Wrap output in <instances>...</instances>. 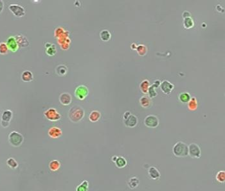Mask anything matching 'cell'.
I'll list each match as a JSON object with an SVG mask.
<instances>
[{
    "label": "cell",
    "mask_w": 225,
    "mask_h": 191,
    "mask_svg": "<svg viewBox=\"0 0 225 191\" xmlns=\"http://www.w3.org/2000/svg\"><path fill=\"white\" fill-rule=\"evenodd\" d=\"M84 116V110L83 108L79 105H74L68 112V117L72 122L78 123L81 121Z\"/></svg>",
    "instance_id": "6da1fadb"
},
{
    "label": "cell",
    "mask_w": 225,
    "mask_h": 191,
    "mask_svg": "<svg viewBox=\"0 0 225 191\" xmlns=\"http://www.w3.org/2000/svg\"><path fill=\"white\" fill-rule=\"evenodd\" d=\"M173 153L176 157H186L189 155L188 146L183 142H177L173 148Z\"/></svg>",
    "instance_id": "7a4b0ae2"
},
{
    "label": "cell",
    "mask_w": 225,
    "mask_h": 191,
    "mask_svg": "<svg viewBox=\"0 0 225 191\" xmlns=\"http://www.w3.org/2000/svg\"><path fill=\"white\" fill-rule=\"evenodd\" d=\"M24 141V137L18 132L12 131L9 135V142L14 147H19Z\"/></svg>",
    "instance_id": "3957f363"
},
{
    "label": "cell",
    "mask_w": 225,
    "mask_h": 191,
    "mask_svg": "<svg viewBox=\"0 0 225 191\" xmlns=\"http://www.w3.org/2000/svg\"><path fill=\"white\" fill-rule=\"evenodd\" d=\"M44 116L50 121H58L61 118L60 114L54 108H50L44 112Z\"/></svg>",
    "instance_id": "277c9868"
},
{
    "label": "cell",
    "mask_w": 225,
    "mask_h": 191,
    "mask_svg": "<svg viewBox=\"0 0 225 191\" xmlns=\"http://www.w3.org/2000/svg\"><path fill=\"white\" fill-rule=\"evenodd\" d=\"M9 10L16 18H22L26 14L24 7L18 4H11L9 6Z\"/></svg>",
    "instance_id": "5b68a950"
},
{
    "label": "cell",
    "mask_w": 225,
    "mask_h": 191,
    "mask_svg": "<svg viewBox=\"0 0 225 191\" xmlns=\"http://www.w3.org/2000/svg\"><path fill=\"white\" fill-rule=\"evenodd\" d=\"M88 89L85 85H79L75 91V97L79 100H84L88 95Z\"/></svg>",
    "instance_id": "8992f818"
},
{
    "label": "cell",
    "mask_w": 225,
    "mask_h": 191,
    "mask_svg": "<svg viewBox=\"0 0 225 191\" xmlns=\"http://www.w3.org/2000/svg\"><path fill=\"white\" fill-rule=\"evenodd\" d=\"M189 155L193 158H199L201 156V151L199 146L196 143H192L188 146Z\"/></svg>",
    "instance_id": "52a82bcc"
},
{
    "label": "cell",
    "mask_w": 225,
    "mask_h": 191,
    "mask_svg": "<svg viewBox=\"0 0 225 191\" xmlns=\"http://www.w3.org/2000/svg\"><path fill=\"white\" fill-rule=\"evenodd\" d=\"M144 124L148 128H155L159 125V119L154 115L147 116L144 119Z\"/></svg>",
    "instance_id": "ba28073f"
},
{
    "label": "cell",
    "mask_w": 225,
    "mask_h": 191,
    "mask_svg": "<svg viewBox=\"0 0 225 191\" xmlns=\"http://www.w3.org/2000/svg\"><path fill=\"white\" fill-rule=\"evenodd\" d=\"M6 44L7 45L8 48H9V50L13 53L16 52L19 49V47L18 44L16 40H15V36H10L8 38Z\"/></svg>",
    "instance_id": "9c48e42d"
},
{
    "label": "cell",
    "mask_w": 225,
    "mask_h": 191,
    "mask_svg": "<svg viewBox=\"0 0 225 191\" xmlns=\"http://www.w3.org/2000/svg\"><path fill=\"white\" fill-rule=\"evenodd\" d=\"M123 123L127 127L133 128L137 125L138 119L135 115L130 114L127 117L123 119Z\"/></svg>",
    "instance_id": "30bf717a"
},
{
    "label": "cell",
    "mask_w": 225,
    "mask_h": 191,
    "mask_svg": "<svg viewBox=\"0 0 225 191\" xmlns=\"http://www.w3.org/2000/svg\"><path fill=\"white\" fill-rule=\"evenodd\" d=\"M48 134L49 137L52 139H57L62 136L63 135V132L62 130L57 126H53L48 130Z\"/></svg>",
    "instance_id": "8fae6325"
},
{
    "label": "cell",
    "mask_w": 225,
    "mask_h": 191,
    "mask_svg": "<svg viewBox=\"0 0 225 191\" xmlns=\"http://www.w3.org/2000/svg\"><path fill=\"white\" fill-rule=\"evenodd\" d=\"M15 40L18 43V44L20 47H28L30 45V42L28 40V39L23 35H17L15 36Z\"/></svg>",
    "instance_id": "7c38bea8"
},
{
    "label": "cell",
    "mask_w": 225,
    "mask_h": 191,
    "mask_svg": "<svg viewBox=\"0 0 225 191\" xmlns=\"http://www.w3.org/2000/svg\"><path fill=\"white\" fill-rule=\"evenodd\" d=\"M72 96L69 93L65 92L60 95L59 101L63 105H65V106L69 105L72 103Z\"/></svg>",
    "instance_id": "4fadbf2b"
},
{
    "label": "cell",
    "mask_w": 225,
    "mask_h": 191,
    "mask_svg": "<svg viewBox=\"0 0 225 191\" xmlns=\"http://www.w3.org/2000/svg\"><path fill=\"white\" fill-rule=\"evenodd\" d=\"M174 88V85L170 83L169 82L165 80L160 85V89L162 91V92L166 94H169L170 92H172L173 89Z\"/></svg>",
    "instance_id": "5bb4252c"
},
{
    "label": "cell",
    "mask_w": 225,
    "mask_h": 191,
    "mask_svg": "<svg viewBox=\"0 0 225 191\" xmlns=\"http://www.w3.org/2000/svg\"><path fill=\"white\" fill-rule=\"evenodd\" d=\"M148 174L150 178L152 180H158L160 178L161 174L158 169L154 166H151L148 170Z\"/></svg>",
    "instance_id": "9a60e30c"
},
{
    "label": "cell",
    "mask_w": 225,
    "mask_h": 191,
    "mask_svg": "<svg viewBox=\"0 0 225 191\" xmlns=\"http://www.w3.org/2000/svg\"><path fill=\"white\" fill-rule=\"evenodd\" d=\"M46 47V53L49 56H53L57 53L56 46L55 44H52L50 43H47L45 44Z\"/></svg>",
    "instance_id": "2e32d148"
},
{
    "label": "cell",
    "mask_w": 225,
    "mask_h": 191,
    "mask_svg": "<svg viewBox=\"0 0 225 191\" xmlns=\"http://www.w3.org/2000/svg\"><path fill=\"white\" fill-rule=\"evenodd\" d=\"M34 76L32 73L28 70L24 71L21 74V79L24 82H30L33 80Z\"/></svg>",
    "instance_id": "e0dca14e"
},
{
    "label": "cell",
    "mask_w": 225,
    "mask_h": 191,
    "mask_svg": "<svg viewBox=\"0 0 225 191\" xmlns=\"http://www.w3.org/2000/svg\"><path fill=\"white\" fill-rule=\"evenodd\" d=\"M13 117V113L10 110H5L2 113L1 119L2 121L10 123Z\"/></svg>",
    "instance_id": "ac0fdd59"
},
{
    "label": "cell",
    "mask_w": 225,
    "mask_h": 191,
    "mask_svg": "<svg viewBox=\"0 0 225 191\" xmlns=\"http://www.w3.org/2000/svg\"><path fill=\"white\" fill-rule=\"evenodd\" d=\"M115 164L116 165V166L118 168H125L127 165V161L126 159L123 157V156H118L117 158H116V161L115 162Z\"/></svg>",
    "instance_id": "d6986e66"
},
{
    "label": "cell",
    "mask_w": 225,
    "mask_h": 191,
    "mask_svg": "<svg viewBox=\"0 0 225 191\" xmlns=\"http://www.w3.org/2000/svg\"><path fill=\"white\" fill-rule=\"evenodd\" d=\"M100 116H101V114H100L98 111L94 110L90 113L89 116V119L91 122L95 123L99 120Z\"/></svg>",
    "instance_id": "ffe728a7"
},
{
    "label": "cell",
    "mask_w": 225,
    "mask_h": 191,
    "mask_svg": "<svg viewBox=\"0 0 225 191\" xmlns=\"http://www.w3.org/2000/svg\"><path fill=\"white\" fill-rule=\"evenodd\" d=\"M139 184H140V180L135 177L131 178L127 183L129 187L131 189H134L136 188L139 185Z\"/></svg>",
    "instance_id": "44dd1931"
},
{
    "label": "cell",
    "mask_w": 225,
    "mask_h": 191,
    "mask_svg": "<svg viewBox=\"0 0 225 191\" xmlns=\"http://www.w3.org/2000/svg\"><path fill=\"white\" fill-rule=\"evenodd\" d=\"M60 162L59 161L53 160L49 163V168L52 171L55 172L60 168Z\"/></svg>",
    "instance_id": "7402d4cb"
},
{
    "label": "cell",
    "mask_w": 225,
    "mask_h": 191,
    "mask_svg": "<svg viewBox=\"0 0 225 191\" xmlns=\"http://www.w3.org/2000/svg\"><path fill=\"white\" fill-rule=\"evenodd\" d=\"M100 39H101L102 41L107 42L110 40V39L111 37V35L109 31L107 30H104L100 31Z\"/></svg>",
    "instance_id": "603a6c76"
},
{
    "label": "cell",
    "mask_w": 225,
    "mask_h": 191,
    "mask_svg": "<svg viewBox=\"0 0 225 191\" xmlns=\"http://www.w3.org/2000/svg\"><path fill=\"white\" fill-rule=\"evenodd\" d=\"M56 72L59 76H65L68 73V68L64 65H60L57 67Z\"/></svg>",
    "instance_id": "cb8c5ba5"
},
{
    "label": "cell",
    "mask_w": 225,
    "mask_h": 191,
    "mask_svg": "<svg viewBox=\"0 0 225 191\" xmlns=\"http://www.w3.org/2000/svg\"><path fill=\"white\" fill-rule=\"evenodd\" d=\"M89 183L87 180H84L80 185L77 187L76 191H88Z\"/></svg>",
    "instance_id": "d4e9b609"
},
{
    "label": "cell",
    "mask_w": 225,
    "mask_h": 191,
    "mask_svg": "<svg viewBox=\"0 0 225 191\" xmlns=\"http://www.w3.org/2000/svg\"><path fill=\"white\" fill-rule=\"evenodd\" d=\"M6 164L12 169H15L18 167V162L14 158H8L6 161Z\"/></svg>",
    "instance_id": "484cf974"
},
{
    "label": "cell",
    "mask_w": 225,
    "mask_h": 191,
    "mask_svg": "<svg viewBox=\"0 0 225 191\" xmlns=\"http://www.w3.org/2000/svg\"><path fill=\"white\" fill-rule=\"evenodd\" d=\"M140 103L142 105V107H144V108H148L151 106V102L150 99L147 97V96H143L141 98L140 100Z\"/></svg>",
    "instance_id": "4316f807"
},
{
    "label": "cell",
    "mask_w": 225,
    "mask_h": 191,
    "mask_svg": "<svg viewBox=\"0 0 225 191\" xmlns=\"http://www.w3.org/2000/svg\"><path fill=\"white\" fill-rule=\"evenodd\" d=\"M215 178L218 182L224 183L225 181V172L224 171H220L216 174Z\"/></svg>",
    "instance_id": "83f0119b"
},
{
    "label": "cell",
    "mask_w": 225,
    "mask_h": 191,
    "mask_svg": "<svg viewBox=\"0 0 225 191\" xmlns=\"http://www.w3.org/2000/svg\"><path fill=\"white\" fill-rule=\"evenodd\" d=\"M9 51V48H8L6 43H0V55H6Z\"/></svg>",
    "instance_id": "f1b7e54d"
},
{
    "label": "cell",
    "mask_w": 225,
    "mask_h": 191,
    "mask_svg": "<svg viewBox=\"0 0 225 191\" xmlns=\"http://www.w3.org/2000/svg\"><path fill=\"white\" fill-rule=\"evenodd\" d=\"M180 100L182 103H187L190 100V96L189 93L184 92L180 95Z\"/></svg>",
    "instance_id": "f546056e"
},
{
    "label": "cell",
    "mask_w": 225,
    "mask_h": 191,
    "mask_svg": "<svg viewBox=\"0 0 225 191\" xmlns=\"http://www.w3.org/2000/svg\"><path fill=\"white\" fill-rule=\"evenodd\" d=\"M193 25L194 22L190 17L184 19V26L186 28H190L193 26Z\"/></svg>",
    "instance_id": "4dcf8cb0"
},
{
    "label": "cell",
    "mask_w": 225,
    "mask_h": 191,
    "mask_svg": "<svg viewBox=\"0 0 225 191\" xmlns=\"http://www.w3.org/2000/svg\"><path fill=\"white\" fill-rule=\"evenodd\" d=\"M159 84H160V83H158V84H156V83H154V84L152 86H151L149 88L148 92L149 93L151 98L155 97L156 96V91H155V89H154V87H158L159 85Z\"/></svg>",
    "instance_id": "1f68e13d"
},
{
    "label": "cell",
    "mask_w": 225,
    "mask_h": 191,
    "mask_svg": "<svg viewBox=\"0 0 225 191\" xmlns=\"http://www.w3.org/2000/svg\"><path fill=\"white\" fill-rule=\"evenodd\" d=\"M66 32V31L63 28H62V27H58L56 30V31H55V34H54V35H55L58 39L60 37L63 36Z\"/></svg>",
    "instance_id": "d6a6232c"
},
{
    "label": "cell",
    "mask_w": 225,
    "mask_h": 191,
    "mask_svg": "<svg viewBox=\"0 0 225 191\" xmlns=\"http://www.w3.org/2000/svg\"><path fill=\"white\" fill-rule=\"evenodd\" d=\"M149 82L147 80H144L142 82L140 85V89L144 93H147L149 89Z\"/></svg>",
    "instance_id": "836d02e7"
},
{
    "label": "cell",
    "mask_w": 225,
    "mask_h": 191,
    "mask_svg": "<svg viewBox=\"0 0 225 191\" xmlns=\"http://www.w3.org/2000/svg\"><path fill=\"white\" fill-rule=\"evenodd\" d=\"M4 9V2L2 0H0V14H1Z\"/></svg>",
    "instance_id": "e575fe53"
},
{
    "label": "cell",
    "mask_w": 225,
    "mask_h": 191,
    "mask_svg": "<svg viewBox=\"0 0 225 191\" xmlns=\"http://www.w3.org/2000/svg\"><path fill=\"white\" fill-rule=\"evenodd\" d=\"M1 124H2V126L3 127V128H7V127H9V125H10V123H8V122H5V121H1Z\"/></svg>",
    "instance_id": "d590c367"
},
{
    "label": "cell",
    "mask_w": 225,
    "mask_h": 191,
    "mask_svg": "<svg viewBox=\"0 0 225 191\" xmlns=\"http://www.w3.org/2000/svg\"><path fill=\"white\" fill-rule=\"evenodd\" d=\"M117 157H118V156H116V155H115V156H113L112 158H111V160H112V161L115 163V162L116 161V158H117Z\"/></svg>",
    "instance_id": "8d00e7d4"
}]
</instances>
